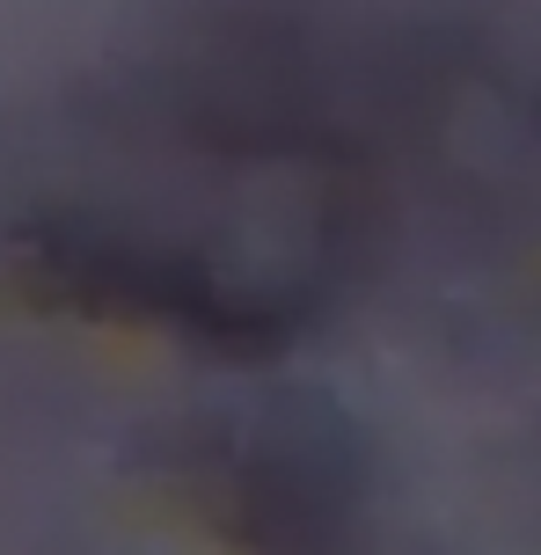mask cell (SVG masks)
<instances>
[{
  "label": "cell",
  "instance_id": "obj_1",
  "mask_svg": "<svg viewBox=\"0 0 541 555\" xmlns=\"http://www.w3.org/2000/svg\"><path fill=\"white\" fill-rule=\"evenodd\" d=\"M29 271L44 293L88 307V314L162 322V330L220 344V351H271V336L285 330V314H271L263 300H234L212 271H198L169 249L95 234V227H44L37 249H29Z\"/></svg>",
  "mask_w": 541,
  "mask_h": 555
}]
</instances>
